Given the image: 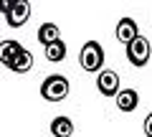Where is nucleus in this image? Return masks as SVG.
<instances>
[{
  "mask_svg": "<svg viewBox=\"0 0 152 137\" xmlns=\"http://www.w3.org/2000/svg\"><path fill=\"white\" fill-rule=\"evenodd\" d=\"M69 79L61 76V74H51V76L43 79V84H41V97L46 99V102H61V99L69 97Z\"/></svg>",
  "mask_w": 152,
  "mask_h": 137,
  "instance_id": "f257e3e1",
  "label": "nucleus"
},
{
  "mask_svg": "<svg viewBox=\"0 0 152 137\" xmlns=\"http://www.w3.org/2000/svg\"><path fill=\"white\" fill-rule=\"evenodd\" d=\"M114 102H117V109H122V112H132V109H137L140 94H137V89H117V94H114Z\"/></svg>",
  "mask_w": 152,
  "mask_h": 137,
  "instance_id": "423d86ee",
  "label": "nucleus"
},
{
  "mask_svg": "<svg viewBox=\"0 0 152 137\" xmlns=\"http://www.w3.org/2000/svg\"><path fill=\"white\" fill-rule=\"evenodd\" d=\"M145 135H147V137H152V112L147 114V119H145Z\"/></svg>",
  "mask_w": 152,
  "mask_h": 137,
  "instance_id": "4468645a",
  "label": "nucleus"
},
{
  "mask_svg": "<svg viewBox=\"0 0 152 137\" xmlns=\"http://www.w3.org/2000/svg\"><path fill=\"white\" fill-rule=\"evenodd\" d=\"M79 64H81L84 71L96 74L104 66V48L96 43V41H86V43L81 46V51H79Z\"/></svg>",
  "mask_w": 152,
  "mask_h": 137,
  "instance_id": "f03ea898",
  "label": "nucleus"
},
{
  "mask_svg": "<svg viewBox=\"0 0 152 137\" xmlns=\"http://www.w3.org/2000/svg\"><path fill=\"white\" fill-rule=\"evenodd\" d=\"M28 18H31V3H28V0H15V3H13V8L5 13V23H8L10 28L26 26Z\"/></svg>",
  "mask_w": 152,
  "mask_h": 137,
  "instance_id": "20e7f679",
  "label": "nucleus"
},
{
  "mask_svg": "<svg viewBox=\"0 0 152 137\" xmlns=\"http://www.w3.org/2000/svg\"><path fill=\"white\" fill-rule=\"evenodd\" d=\"M56 38H61V31H58V26L56 23H43V26L38 28V41L41 43H51V41H56Z\"/></svg>",
  "mask_w": 152,
  "mask_h": 137,
  "instance_id": "f8f14e48",
  "label": "nucleus"
},
{
  "mask_svg": "<svg viewBox=\"0 0 152 137\" xmlns=\"http://www.w3.org/2000/svg\"><path fill=\"white\" fill-rule=\"evenodd\" d=\"M134 36H140L137 21H134V18H122V21L117 23V41H122V43H129Z\"/></svg>",
  "mask_w": 152,
  "mask_h": 137,
  "instance_id": "0eeeda50",
  "label": "nucleus"
},
{
  "mask_svg": "<svg viewBox=\"0 0 152 137\" xmlns=\"http://www.w3.org/2000/svg\"><path fill=\"white\" fill-rule=\"evenodd\" d=\"M51 135L53 137H71L74 135V122L69 117H56L51 122Z\"/></svg>",
  "mask_w": 152,
  "mask_h": 137,
  "instance_id": "9d476101",
  "label": "nucleus"
},
{
  "mask_svg": "<svg viewBox=\"0 0 152 137\" xmlns=\"http://www.w3.org/2000/svg\"><path fill=\"white\" fill-rule=\"evenodd\" d=\"M96 89L104 97H114L117 89H119V74L117 71H107V69H99L96 71Z\"/></svg>",
  "mask_w": 152,
  "mask_h": 137,
  "instance_id": "39448f33",
  "label": "nucleus"
},
{
  "mask_svg": "<svg viewBox=\"0 0 152 137\" xmlns=\"http://www.w3.org/2000/svg\"><path fill=\"white\" fill-rule=\"evenodd\" d=\"M127 46V61H129L132 66H137V69H142V66H147V61H150L152 56V46L150 41L145 38V36H134V38L129 41Z\"/></svg>",
  "mask_w": 152,
  "mask_h": 137,
  "instance_id": "7ed1b4c3",
  "label": "nucleus"
},
{
  "mask_svg": "<svg viewBox=\"0 0 152 137\" xmlns=\"http://www.w3.org/2000/svg\"><path fill=\"white\" fill-rule=\"evenodd\" d=\"M20 48H23V46L18 43V41H10V38H8V41H0V64H3V66H10V61L15 59V53Z\"/></svg>",
  "mask_w": 152,
  "mask_h": 137,
  "instance_id": "1a4fd4ad",
  "label": "nucleus"
},
{
  "mask_svg": "<svg viewBox=\"0 0 152 137\" xmlns=\"http://www.w3.org/2000/svg\"><path fill=\"white\" fill-rule=\"evenodd\" d=\"M10 71H15V74H26V71H31L33 69V53L28 48H20L15 53V59L10 61V66H8Z\"/></svg>",
  "mask_w": 152,
  "mask_h": 137,
  "instance_id": "6e6552de",
  "label": "nucleus"
},
{
  "mask_svg": "<svg viewBox=\"0 0 152 137\" xmlns=\"http://www.w3.org/2000/svg\"><path fill=\"white\" fill-rule=\"evenodd\" d=\"M13 3H15V0H0V13L5 15V13L10 10V8H13Z\"/></svg>",
  "mask_w": 152,
  "mask_h": 137,
  "instance_id": "ddd939ff",
  "label": "nucleus"
},
{
  "mask_svg": "<svg viewBox=\"0 0 152 137\" xmlns=\"http://www.w3.org/2000/svg\"><path fill=\"white\" fill-rule=\"evenodd\" d=\"M46 59L51 61V64H58V61L66 59V43L61 38L51 41V43H46Z\"/></svg>",
  "mask_w": 152,
  "mask_h": 137,
  "instance_id": "9b49d317",
  "label": "nucleus"
}]
</instances>
